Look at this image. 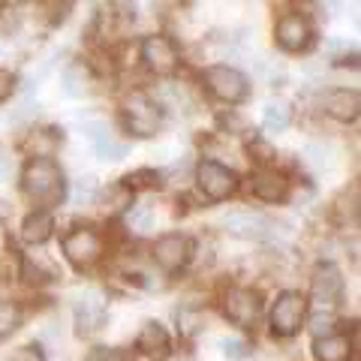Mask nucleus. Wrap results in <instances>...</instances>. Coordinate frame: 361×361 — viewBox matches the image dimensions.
<instances>
[{
    "mask_svg": "<svg viewBox=\"0 0 361 361\" xmlns=\"http://www.w3.org/2000/svg\"><path fill=\"white\" fill-rule=\"evenodd\" d=\"M13 85H16V78H13V73H6V70H0V103L13 94Z\"/></svg>",
    "mask_w": 361,
    "mask_h": 361,
    "instance_id": "bb28decb",
    "label": "nucleus"
},
{
    "mask_svg": "<svg viewBox=\"0 0 361 361\" xmlns=\"http://www.w3.org/2000/svg\"><path fill=\"white\" fill-rule=\"evenodd\" d=\"M220 349H223V355L226 358H247V343L244 341H238V337H223L220 341Z\"/></svg>",
    "mask_w": 361,
    "mask_h": 361,
    "instance_id": "b1692460",
    "label": "nucleus"
},
{
    "mask_svg": "<svg viewBox=\"0 0 361 361\" xmlns=\"http://www.w3.org/2000/svg\"><path fill=\"white\" fill-rule=\"evenodd\" d=\"M103 253V244H99V235L87 226H78L63 238V256L70 259L75 268H90Z\"/></svg>",
    "mask_w": 361,
    "mask_h": 361,
    "instance_id": "0eeeda50",
    "label": "nucleus"
},
{
    "mask_svg": "<svg viewBox=\"0 0 361 361\" xmlns=\"http://www.w3.org/2000/svg\"><path fill=\"white\" fill-rule=\"evenodd\" d=\"M133 205V187L130 184H111L106 190V211L121 214Z\"/></svg>",
    "mask_w": 361,
    "mask_h": 361,
    "instance_id": "4be33fe9",
    "label": "nucleus"
},
{
    "mask_svg": "<svg viewBox=\"0 0 361 361\" xmlns=\"http://www.w3.org/2000/svg\"><path fill=\"white\" fill-rule=\"evenodd\" d=\"M196 180L202 187V193L214 202H223L235 193L238 187V178H235L232 169H226L223 163H214V160H202L196 169Z\"/></svg>",
    "mask_w": 361,
    "mask_h": 361,
    "instance_id": "39448f33",
    "label": "nucleus"
},
{
    "mask_svg": "<svg viewBox=\"0 0 361 361\" xmlns=\"http://www.w3.org/2000/svg\"><path fill=\"white\" fill-rule=\"evenodd\" d=\"M223 313L229 316L235 325H253L262 313V301L253 289H244V286H235V289H226L223 292Z\"/></svg>",
    "mask_w": 361,
    "mask_h": 361,
    "instance_id": "1a4fd4ad",
    "label": "nucleus"
},
{
    "mask_svg": "<svg viewBox=\"0 0 361 361\" xmlns=\"http://www.w3.org/2000/svg\"><path fill=\"white\" fill-rule=\"evenodd\" d=\"M358 94L355 90H349V87H337V90H331L329 97H325V111H329L331 118H337V121H355L358 118Z\"/></svg>",
    "mask_w": 361,
    "mask_h": 361,
    "instance_id": "2eb2a0df",
    "label": "nucleus"
},
{
    "mask_svg": "<svg viewBox=\"0 0 361 361\" xmlns=\"http://www.w3.org/2000/svg\"><path fill=\"white\" fill-rule=\"evenodd\" d=\"M106 322V298L97 289H87L75 298V325L82 334H94Z\"/></svg>",
    "mask_w": 361,
    "mask_h": 361,
    "instance_id": "f8f14e48",
    "label": "nucleus"
},
{
    "mask_svg": "<svg viewBox=\"0 0 361 361\" xmlns=\"http://www.w3.org/2000/svg\"><path fill=\"white\" fill-rule=\"evenodd\" d=\"M123 118H127V130L133 135H142V139H151L160 130V109L145 94H133L127 97V103H123Z\"/></svg>",
    "mask_w": 361,
    "mask_h": 361,
    "instance_id": "7ed1b4c3",
    "label": "nucleus"
},
{
    "mask_svg": "<svg viewBox=\"0 0 361 361\" xmlns=\"http://www.w3.org/2000/svg\"><path fill=\"white\" fill-rule=\"evenodd\" d=\"M21 187L37 205H61L66 193L63 172L54 160H30L21 172Z\"/></svg>",
    "mask_w": 361,
    "mask_h": 361,
    "instance_id": "f257e3e1",
    "label": "nucleus"
},
{
    "mask_svg": "<svg viewBox=\"0 0 361 361\" xmlns=\"http://www.w3.org/2000/svg\"><path fill=\"white\" fill-rule=\"evenodd\" d=\"M205 87L217 99H223V103H241L247 97L244 73H238L235 66H226V63H217V66H211V70H205Z\"/></svg>",
    "mask_w": 361,
    "mask_h": 361,
    "instance_id": "20e7f679",
    "label": "nucleus"
},
{
    "mask_svg": "<svg viewBox=\"0 0 361 361\" xmlns=\"http://www.w3.org/2000/svg\"><path fill=\"white\" fill-rule=\"evenodd\" d=\"M97 361H130V353L127 349H99Z\"/></svg>",
    "mask_w": 361,
    "mask_h": 361,
    "instance_id": "a878e982",
    "label": "nucleus"
},
{
    "mask_svg": "<svg viewBox=\"0 0 361 361\" xmlns=\"http://www.w3.org/2000/svg\"><path fill=\"white\" fill-rule=\"evenodd\" d=\"M253 193L265 202H280L289 193V180L277 169H259L253 175Z\"/></svg>",
    "mask_w": 361,
    "mask_h": 361,
    "instance_id": "4468645a",
    "label": "nucleus"
},
{
    "mask_svg": "<svg viewBox=\"0 0 361 361\" xmlns=\"http://www.w3.org/2000/svg\"><path fill=\"white\" fill-rule=\"evenodd\" d=\"M51 229H54L51 214L37 211V214H30V217H25V223H21V238H25L27 244H42V241H49Z\"/></svg>",
    "mask_w": 361,
    "mask_h": 361,
    "instance_id": "a211bd4d",
    "label": "nucleus"
},
{
    "mask_svg": "<svg viewBox=\"0 0 361 361\" xmlns=\"http://www.w3.org/2000/svg\"><path fill=\"white\" fill-rule=\"evenodd\" d=\"M16 361H45V358H42L33 346H27V349H21V353L16 355Z\"/></svg>",
    "mask_w": 361,
    "mask_h": 361,
    "instance_id": "c756f323",
    "label": "nucleus"
},
{
    "mask_svg": "<svg viewBox=\"0 0 361 361\" xmlns=\"http://www.w3.org/2000/svg\"><path fill=\"white\" fill-rule=\"evenodd\" d=\"M142 61H145V66H148L151 73L169 75V73L178 70L180 54H178V45L169 37H163V33H154V37H148L142 42Z\"/></svg>",
    "mask_w": 361,
    "mask_h": 361,
    "instance_id": "6e6552de",
    "label": "nucleus"
},
{
    "mask_svg": "<svg viewBox=\"0 0 361 361\" xmlns=\"http://www.w3.org/2000/svg\"><path fill=\"white\" fill-rule=\"evenodd\" d=\"M343 292V277L331 262H322L313 271V298L319 304H334Z\"/></svg>",
    "mask_w": 361,
    "mask_h": 361,
    "instance_id": "ddd939ff",
    "label": "nucleus"
},
{
    "mask_svg": "<svg viewBox=\"0 0 361 361\" xmlns=\"http://www.w3.org/2000/svg\"><path fill=\"white\" fill-rule=\"evenodd\" d=\"M135 346L142 349L145 355H166L169 353V331L163 329L160 322H145V329L139 331V341H135Z\"/></svg>",
    "mask_w": 361,
    "mask_h": 361,
    "instance_id": "f3484780",
    "label": "nucleus"
},
{
    "mask_svg": "<svg viewBox=\"0 0 361 361\" xmlns=\"http://www.w3.org/2000/svg\"><path fill=\"white\" fill-rule=\"evenodd\" d=\"M307 313V298L301 292H280L274 307H271V331L277 337H292Z\"/></svg>",
    "mask_w": 361,
    "mask_h": 361,
    "instance_id": "f03ea898",
    "label": "nucleus"
},
{
    "mask_svg": "<svg viewBox=\"0 0 361 361\" xmlns=\"http://www.w3.org/2000/svg\"><path fill=\"white\" fill-rule=\"evenodd\" d=\"M4 175H6V160L0 157V180H4Z\"/></svg>",
    "mask_w": 361,
    "mask_h": 361,
    "instance_id": "7c9ffc66",
    "label": "nucleus"
},
{
    "mask_svg": "<svg viewBox=\"0 0 361 361\" xmlns=\"http://www.w3.org/2000/svg\"><path fill=\"white\" fill-rule=\"evenodd\" d=\"M90 139H94V145H97V157H99V160H111V163H115V160H123V157H127V145L118 142L106 127H94Z\"/></svg>",
    "mask_w": 361,
    "mask_h": 361,
    "instance_id": "aec40b11",
    "label": "nucleus"
},
{
    "mask_svg": "<svg viewBox=\"0 0 361 361\" xmlns=\"http://www.w3.org/2000/svg\"><path fill=\"white\" fill-rule=\"evenodd\" d=\"M349 353H353V346H349V337L343 334H325L316 337L313 343L316 361H349Z\"/></svg>",
    "mask_w": 361,
    "mask_h": 361,
    "instance_id": "dca6fc26",
    "label": "nucleus"
},
{
    "mask_svg": "<svg viewBox=\"0 0 361 361\" xmlns=\"http://www.w3.org/2000/svg\"><path fill=\"white\" fill-rule=\"evenodd\" d=\"M130 223H133V229H145V226H148V205H142V211L135 214V217H130Z\"/></svg>",
    "mask_w": 361,
    "mask_h": 361,
    "instance_id": "c85d7f7f",
    "label": "nucleus"
},
{
    "mask_svg": "<svg viewBox=\"0 0 361 361\" xmlns=\"http://www.w3.org/2000/svg\"><path fill=\"white\" fill-rule=\"evenodd\" d=\"M292 121V109L283 103V99H271L262 111V127L268 133H283Z\"/></svg>",
    "mask_w": 361,
    "mask_h": 361,
    "instance_id": "412c9836",
    "label": "nucleus"
},
{
    "mask_svg": "<svg viewBox=\"0 0 361 361\" xmlns=\"http://www.w3.org/2000/svg\"><path fill=\"white\" fill-rule=\"evenodd\" d=\"M331 325H334L331 316H322V313H319V316L313 319V334H316V337H322V331L329 334V331H331Z\"/></svg>",
    "mask_w": 361,
    "mask_h": 361,
    "instance_id": "cd10ccee",
    "label": "nucleus"
},
{
    "mask_svg": "<svg viewBox=\"0 0 361 361\" xmlns=\"http://www.w3.org/2000/svg\"><path fill=\"white\" fill-rule=\"evenodd\" d=\"M223 226L229 235H235V238H250V241L268 238L271 229H274V223L259 211H235L229 217H223Z\"/></svg>",
    "mask_w": 361,
    "mask_h": 361,
    "instance_id": "9d476101",
    "label": "nucleus"
},
{
    "mask_svg": "<svg viewBox=\"0 0 361 361\" xmlns=\"http://www.w3.org/2000/svg\"><path fill=\"white\" fill-rule=\"evenodd\" d=\"M18 325H21V310L16 307L13 301L0 298V337L13 334V331L18 329Z\"/></svg>",
    "mask_w": 361,
    "mask_h": 361,
    "instance_id": "5701e85b",
    "label": "nucleus"
},
{
    "mask_svg": "<svg viewBox=\"0 0 361 361\" xmlns=\"http://www.w3.org/2000/svg\"><path fill=\"white\" fill-rule=\"evenodd\" d=\"M190 256H193V241H190L187 235H180V232H169L154 244V262L160 265L166 274L180 271L190 262Z\"/></svg>",
    "mask_w": 361,
    "mask_h": 361,
    "instance_id": "423d86ee",
    "label": "nucleus"
},
{
    "mask_svg": "<svg viewBox=\"0 0 361 361\" xmlns=\"http://www.w3.org/2000/svg\"><path fill=\"white\" fill-rule=\"evenodd\" d=\"M97 196V184H94V178H85V180H78V187H75V202L82 205V202H90Z\"/></svg>",
    "mask_w": 361,
    "mask_h": 361,
    "instance_id": "393cba45",
    "label": "nucleus"
},
{
    "mask_svg": "<svg viewBox=\"0 0 361 361\" xmlns=\"http://www.w3.org/2000/svg\"><path fill=\"white\" fill-rule=\"evenodd\" d=\"M274 37H277L280 49H286V51H301V49H307V45H310L313 30H310V21L304 18L301 13H289V16H283V18L277 21Z\"/></svg>",
    "mask_w": 361,
    "mask_h": 361,
    "instance_id": "9b49d317",
    "label": "nucleus"
},
{
    "mask_svg": "<svg viewBox=\"0 0 361 361\" xmlns=\"http://www.w3.org/2000/svg\"><path fill=\"white\" fill-rule=\"evenodd\" d=\"M61 142H63V135L58 130H39L25 142V151L33 154V160H51V154Z\"/></svg>",
    "mask_w": 361,
    "mask_h": 361,
    "instance_id": "6ab92c4d",
    "label": "nucleus"
}]
</instances>
